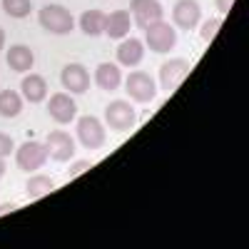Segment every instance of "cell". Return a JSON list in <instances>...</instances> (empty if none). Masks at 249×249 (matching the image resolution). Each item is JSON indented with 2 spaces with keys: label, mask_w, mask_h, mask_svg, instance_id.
<instances>
[{
  "label": "cell",
  "mask_w": 249,
  "mask_h": 249,
  "mask_svg": "<svg viewBox=\"0 0 249 249\" xmlns=\"http://www.w3.org/2000/svg\"><path fill=\"white\" fill-rule=\"evenodd\" d=\"M40 25L53 35H68L75 28V18L62 5H45L40 10Z\"/></svg>",
  "instance_id": "cell-1"
},
{
  "label": "cell",
  "mask_w": 249,
  "mask_h": 249,
  "mask_svg": "<svg viewBox=\"0 0 249 249\" xmlns=\"http://www.w3.org/2000/svg\"><path fill=\"white\" fill-rule=\"evenodd\" d=\"M15 162H18L20 170L35 172V170H40V167L48 162V147H45L43 142L28 140V142H23V144L15 150Z\"/></svg>",
  "instance_id": "cell-2"
},
{
  "label": "cell",
  "mask_w": 249,
  "mask_h": 249,
  "mask_svg": "<svg viewBox=\"0 0 249 249\" xmlns=\"http://www.w3.org/2000/svg\"><path fill=\"white\" fill-rule=\"evenodd\" d=\"M144 40L152 53H170L177 45V30L164 20H157L155 25L144 28Z\"/></svg>",
  "instance_id": "cell-3"
},
{
  "label": "cell",
  "mask_w": 249,
  "mask_h": 249,
  "mask_svg": "<svg viewBox=\"0 0 249 249\" xmlns=\"http://www.w3.org/2000/svg\"><path fill=\"white\" fill-rule=\"evenodd\" d=\"M105 122L117 132H127V130L135 127V122H137L135 107L130 105L127 100H112L110 105L105 107Z\"/></svg>",
  "instance_id": "cell-4"
},
{
  "label": "cell",
  "mask_w": 249,
  "mask_h": 249,
  "mask_svg": "<svg viewBox=\"0 0 249 249\" xmlns=\"http://www.w3.org/2000/svg\"><path fill=\"white\" fill-rule=\"evenodd\" d=\"M192 65L187 60L182 57H175V60H167V62H162V68H160V82H162V90H167V92H175L184 77L190 75Z\"/></svg>",
  "instance_id": "cell-5"
},
{
  "label": "cell",
  "mask_w": 249,
  "mask_h": 249,
  "mask_svg": "<svg viewBox=\"0 0 249 249\" xmlns=\"http://www.w3.org/2000/svg\"><path fill=\"white\" fill-rule=\"evenodd\" d=\"M124 90H127V95L135 102H150L157 95L155 80L147 72H142V70H135V72L127 75V80H124Z\"/></svg>",
  "instance_id": "cell-6"
},
{
  "label": "cell",
  "mask_w": 249,
  "mask_h": 249,
  "mask_svg": "<svg viewBox=\"0 0 249 249\" xmlns=\"http://www.w3.org/2000/svg\"><path fill=\"white\" fill-rule=\"evenodd\" d=\"M77 137L88 150H97L105 142V127L95 115H82L77 120Z\"/></svg>",
  "instance_id": "cell-7"
},
{
  "label": "cell",
  "mask_w": 249,
  "mask_h": 249,
  "mask_svg": "<svg viewBox=\"0 0 249 249\" xmlns=\"http://www.w3.org/2000/svg\"><path fill=\"white\" fill-rule=\"evenodd\" d=\"M45 147H48V157H53L55 162H68L75 155V140L65 130H55L48 135Z\"/></svg>",
  "instance_id": "cell-8"
},
{
  "label": "cell",
  "mask_w": 249,
  "mask_h": 249,
  "mask_svg": "<svg viewBox=\"0 0 249 249\" xmlns=\"http://www.w3.org/2000/svg\"><path fill=\"white\" fill-rule=\"evenodd\" d=\"M172 18H175V25L182 30H195L199 25V18H202V8L197 0H177L175 8H172Z\"/></svg>",
  "instance_id": "cell-9"
},
{
  "label": "cell",
  "mask_w": 249,
  "mask_h": 249,
  "mask_svg": "<svg viewBox=\"0 0 249 249\" xmlns=\"http://www.w3.org/2000/svg\"><path fill=\"white\" fill-rule=\"evenodd\" d=\"M130 10H132V15H135V23H137L142 30L150 28V25H155L157 20H162V15H164L160 0H132Z\"/></svg>",
  "instance_id": "cell-10"
},
{
  "label": "cell",
  "mask_w": 249,
  "mask_h": 249,
  "mask_svg": "<svg viewBox=\"0 0 249 249\" xmlns=\"http://www.w3.org/2000/svg\"><path fill=\"white\" fill-rule=\"evenodd\" d=\"M48 112L55 122L60 124H68L75 120L77 115V105H75V100L68 95V92H55L50 100H48Z\"/></svg>",
  "instance_id": "cell-11"
},
{
  "label": "cell",
  "mask_w": 249,
  "mask_h": 249,
  "mask_svg": "<svg viewBox=\"0 0 249 249\" xmlns=\"http://www.w3.org/2000/svg\"><path fill=\"white\" fill-rule=\"evenodd\" d=\"M60 82L62 88L80 95V92H88L90 88V72L80 65V62H70V65L62 68V75H60Z\"/></svg>",
  "instance_id": "cell-12"
},
{
  "label": "cell",
  "mask_w": 249,
  "mask_h": 249,
  "mask_svg": "<svg viewBox=\"0 0 249 249\" xmlns=\"http://www.w3.org/2000/svg\"><path fill=\"white\" fill-rule=\"evenodd\" d=\"M144 57V45H142V40L137 37H127V40H122L120 48H117V62L124 68H135L140 65Z\"/></svg>",
  "instance_id": "cell-13"
},
{
  "label": "cell",
  "mask_w": 249,
  "mask_h": 249,
  "mask_svg": "<svg viewBox=\"0 0 249 249\" xmlns=\"http://www.w3.org/2000/svg\"><path fill=\"white\" fill-rule=\"evenodd\" d=\"M132 28V20H130V13L127 10H115L105 18V35L112 37V40H122L127 37Z\"/></svg>",
  "instance_id": "cell-14"
},
{
  "label": "cell",
  "mask_w": 249,
  "mask_h": 249,
  "mask_svg": "<svg viewBox=\"0 0 249 249\" xmlns=\"http://www.w3.org/2000/svg\"><path fill=\"white\" fill-rule=\"evenodd\" d=\"M95 82H97V88L100 90H117L120 88V82H122V72L120 68L115 65V62H100L97 70H95Z\"/></svg>",
  "instance_id": "cell-15"
},
{
  "label": "cell",
  "mask_w": 249,
  "mask_h": 249,
  "mask_svg": "<svg viewBox=\"0 0 249 249\" xmlns=\"http://www.w3.org/2000/svg\"><path fill=\"white\" fill-rule=\"evenodd\" d=\"M20 90H23V97L28 102H43L48 97V82L43 75H25L23 82H20Z\"/></svg>",
  "instance_id": "cell-16"
},
{
  "label": "cell",
  "mask_w": 249,
  "mask_h": 249,
  "mask_svg": "<svg viewBox=\"0 0 249 249\" xmlns=\"http://www.w3.org/2000/svg\"><path fill=\"white\" fill-rule=\"evenodd\" d=\"M5 60H8L10 70H15V72H28L35 65V55H33V50L28 45H13L8 50V57Z\"/></svg>",
  "instance_id": "cell-17"
},
{
  "label": "cell",
  "mask_w": 249,
  "mask_h": 249,
  "mask_svg": "<svg viewBox=\"0 0 249 249\" xmlns=\"http://www.w3.org/2000/svg\"><path fill=\"white\" fill-rule=\"evenodd\" d=\"M105 18L107 15L102 10H85L80 15V30L90 37H97V35L105 33Z\"/></svg>",
  "instance_id": "cell-18"
},
{
  "label": "cell",
  "mask_w": 249,
  "mask_h": 249,
  "mask_svg": "<svg viewBox=\"0 0 249 249\" xmlns=\"http://www.w3.org/2000/svg\"><path fill=\"white\" fill-rule=\"evenodd\" d=\"M23 110V97L15 90H0V117H18Z\"/></svg>",
  "instance_id": "cell-19"
},
{
  "label": "cell",
  "mask_w": 249,
  "mask_h": 249,
  "mask_svg": "<svg viewBox=\"0 0 249 249\" xmlns=\"http://www.w3.org/2000/svg\"><path fill=\"white\" fill-rule=\"evenodd\" d=\"M25 190H28L30 199H37V197L50 195V192L55 190V182H53L50 177H45V175H33V177L28 179V184H25Z\"/></svg>",
  "instance_id": "cell-20"
},
{
  "label": "cell",
  "mask_w": 249,
  "mask_h": 249,
  "mask_svg": "<svg viewBox=\"0 0 249 249\" xmlns=\"http://www.w3.org/2000/svg\"><path fill=\"white\" fill-rule=\"evenodd\" d=\"M3 10L10 18H28L33 5H30V0H3Z\"/></svg>",
  "instance_id": "cell-21"
},
{
  "label": "cell",
  "mask_w": 249,
  "mask_h": 249,
  "mask_svg": "<svg viewBox=\"0 0 249 249\" xmlns=\"http://www.w3.org/2000/svg\"><path fill=\"white\" fill-rule=\"evenodd\" d=\"M222 28V20L219 18H212V20H207V23L202 25V40H207V43H210V40L217 35V30Z\"/></svg>",
  "instance_id": "cell-22"
},
{
  "label": "cell",
  "mask_w": 249,
  "mask_h": 249,
  "mask_svg": "<svg viewBox=\"0 0 249 249\" xmlns=\"http://www.w3.org/2000/svg\"><path fill=\"white\" fill-rule=\"evenodd\" d=\"M15 150V144H13V140L5 135V132H0V155H3V157H8L10 152Z\"/></svg>",
  "instance_id": "cell-23"
},
{
  "label": "cell",
  "mask_w": 249,
  "mask_h": 249,
  "mask_svg": "<svg viewBox=\"0 0 249 249\" xmlns=\"http://www.w3.org/2000/svg\"><path fill=\"white\" fill-rule=\"evenodd\" d=\"M85 170H90V162H88V160H82V162H77L75 167L70 170V177H77V175H82Z\"/></svg>",
  "instance_id": "cell-24"
},
{
  "label": "cell",
  "mask_w": 249,
  "mask_h": 249,
  "mask_svg": "<svg viewBox=\"0 0 249 249\" xmlns=\"http://www.w3.org/2000/svg\"><path fill=\"white\" fill-rule=\"evenodd\" d=\"M214 3H217V10H219L222 15H227V13L232 10V5H234V0H214Z\"/></svg>",
  "instance_id": "cell-25"
},
{
  "label": "cell",
  "mask_w": 249,
  "mask_h": 249,
  "mask_svg": "<svg viewBox=\"0 0 249 249\" xmlns=\"http://www.w3.org/2000/svg\"><path fill=\"white\" fill-rule=\"evenodd\" d=\"M8 212H15V204H3V207H0V217H3V214H8Z\"/></svg>",
  "instance_id": "cell-26"
},
{
  "label": "cell",
  "mask_w": 249,
  "mask_h": 249,
  "mask_svg": "<svg viewBox=\"0 0 249 249\" xmlns=\"http://www.w3.org/2000/svg\"><path fill=\"white\" fill-rule=\"evenodd\" d=\"M5 170H8V167H5V157H3V155H0V177H3V175H5Z\"/></svg>",
  "instance_id": "cell-27"
},
{
  "label": "cell",
  "mask_w": 249,
  "mask_h": 249,
  "mask_svg": "<svg viewBox=\"0 0 249 249\" xmlns=\"http://www.w3.org/2000/svg\"><path fill=\"white\" fill-rule=\"evenodd\" d=\"M3 45H5V33H3V28H0V50H3Z\"/></svg>",
  "instance_id": "cell-28"
}]
</instances>
